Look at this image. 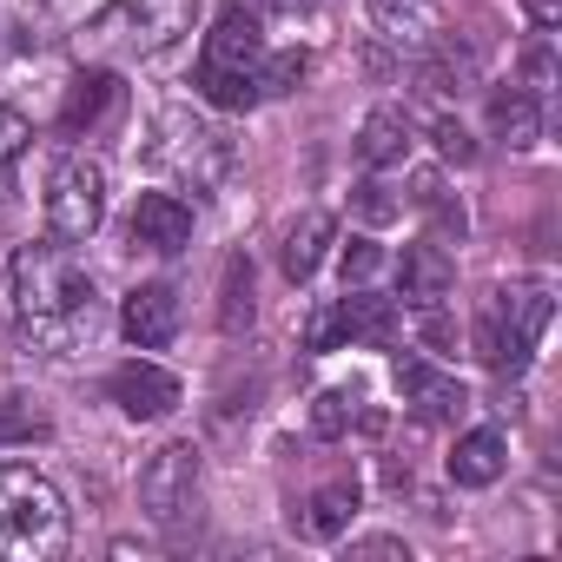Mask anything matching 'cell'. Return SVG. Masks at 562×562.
Instances as JSON below:
<instances>
[{
	"mask_svg": "<svg viewBox=\"0 0 562 562\" xmlns=\"http://www.w3.org/2000/svg\"><path fill=\"white\" fill-rule=\"evenodd\" d=\"M305 74H312V54H305V47H285V54L258 60V100H265V93H299Z\"/></svg>",
	"mask_w": 562,
	"mask_h": 562,
	"instance_id": "cb8c5ba5",
	"label": "cell"
},
{
	"mask_svg": "<svg viewBox=\"0 0 562 562\" xmlns=\"http://www.w3.org/2000/svg\"><path fill=\"white\" fill-rule=\"evenodd\" d=\"M312 430L331 443V437H345L351 430V391H318V404H312Z\"/></svg>",
	"mask_w": 562,
	"mask_h": 562,
	"instance_id": "4316f807",
	"label": "cell"
},
{
	"mask_svg": "<svg viewBox=\"0 0 562 562\" xmlns=\"http://www.w3.org/2000/svg\"><path fill=\"white\" fill-rule=\"evenodd\" d=\"M522 14H529L536 27H562V0H522Z\"/></svg>",
	"mask_w": 562,
	"mask_h": 562,
	"instance_id": "d590c367",
	"label": "cell"
},
{
	"mask_svg": "<svg viewBox=\"0 0 562 562\" xmlns=\"http://www.w3.org/2000/svg\"><path fill=\"white\" fill-rule=\"evenodd\" d=\"M271 8L285 14V21H305V27H318V21H325V0H271Z\"/></svg>",
	"mask_w": 562,
	"mask_h": 562,
	"instance_id": "836d02e7",
	"label": "cell"
},
{
	"mask_svg": "<svg viewBox=\"0 0 562 562\" xmlns=\"http://www.w3.org/2000/svg\"><path fill=\"white\" fill-rule=\"evenodd\" d=\"M34 139V126H27V113H14V106H0V166L8 159H21V146Z\"/></svg>",
	"mask_w": 562,
	"mask_h": 562,
	"instance_id": "4dcf8cb0",
	"label": "cell"
},
{
	"mask_svg": "<svg viewBox=\"0 0 562 562\" xmlns=\"http://www.w3.org/2000/svg\"><path fill=\"white\" fill-rule=\"evenodd\" d=\"M549 312H555L549 285H503V292H490V305L476 318V358L496 378H516L536 358V345L549 331Z\"/></svg>",
	"mask_w": 562,
	"mask_h": 562,
	"instance_id": "3957f363",
	"label": "cell"
},
{
	"mask_svg": "<svg viewBox=\"0 0 562 562\" xmlns=\"http://www.w3.org/2000/svg\"><path fill=\"white\" fill-rule=\"evenodd\" d=\"M113 93H120V80L106 74V67H87V74H74V87H67V106H60V133H87L106 106H113Z\"/></svg>",
	"mask_w": 562,
	"mask_h": 562,
	"instance_id": "ffe728a7",
	"label": "cell"
},
{
	"mask_svg": "<svg viewBox=\"0 0 562 562\" xmlns=\"http://www.w3.org/2000/svg\"><path fill=\"white\" fill-rule=\"evenodd\" d=\"M60 549H67V503H60V490L41 470L8 463L0 470V555L54 562Z\"/></svg>",
	"mask_w": 562,
	"mask_h": 562,
	"instance_id": "7a4b0ae2",
	"label": "cell"
},
{
	"mask_svg": "<svg viewBox=\"0 0 562 562\" xmlns=\"http://www.w3.org/2000/svg\"><path fill=\"white\" fill-rule=\"evenodd\" d=\"M338 312H345V338H358L371 351H391L397 345V305L391 299L358 292V299H338Z\"/></svg>",
	"mask_w": 562,
	"mask_h": 562,
	"instance_id": "44dd1931",
	"label": "cell"
},
{
	"mask_svg": "<svg viewBox=\"0 0 562 562\" xmlns=\"http://www.w3.org/2000/svg\"><path fill=\"white\" fill-rule=\"evenodd\" d=\"M424 345H437V351H443V345H457V331H450V318H443L437 305H424Z\"/></svg>",
	"mask_w": 562,
	"mask_h": 562,
	"instance_id": "e575fe53",
	"label": "cell"
},
{
	"mask_svg": "<svg viewBox=\"0 0 562 562\" xmlns=\"http://www.w3.org/2000/svg\"><path fill=\"white\" fill-rule=\"evenodd\" d=\"M351 516H358V476H338V483H325V490L305 503L299 529H305L312 542H331V536H345V529H351Z\"/></svg>",
	"mask_w": 562,
	"mask_h": 562,
	"instance_id": "d6986e66",
	"label": "cell"
},
{
	"mask_svg": "<svg viewBox=\"0 0 562 562\" xmlns=\"http://www.w3.org/2000/svg\"><path fill=\"white\" fill-rule=\"evenodd\" d=\"M120 325L139 351H166L172 331H179V292L172 285H133L126 305H120Z\"/></svg>",
	"mask_w": 562,
	"mask_h": 562,
	"instance_id": "30bf717a",
	"label": "cell"
},
{
	"mask_svg": "<svg viewBox=\"0 0 562 562\" xmlns=\"http://www.w3.org/2000/svg\"><path fill=\"white\" fill-rule=\"evenodd\" d=\"M199 14V0H106V8L87 21V41L100 54H120V60H146V54H166Z\"/></svg>",
	"mask_w": 562,
	"mask_h": 562,
	"instance_id": "277c9868",
	"label": "cell"
},
{
	"mask_svg": "<svg viewBox=\"0 0 562 562\" xmlns=\"http://www.w3.org/2000/svg\"><path fill=\"white\" fill-rule=\"evenodd\" d=\"M199 496V450L192 443H166L146 470H139V503L153 522H179Z\"/></svg>",
	"mask_w": 562,
	"mask_h": 562,
	"instance_id": "52a82bcc",
	"label": "cell"
},
{
	"mask_svg": "<svg viewBox=\"0 0 562 562\" xmlns=\"http://www.w3.org/2000/svg\"><path fill=\"white\" fill-rule=\"evenodd\" d=\"M338 265H345V285H364V278H371V271L384 265V251H378L371 238H351V245L338 251Z\"/></svg>",
	"mask_w": 562,
	"mask_h": 562,
	"instance_id": "f1b7e54d",
	"label": "cell"
},
{
	"mask_svg": "<svg viewBox=\"0 0 562 562\" xmlns=\"http://www.w3.org/2000/svg\"><path fill=\"white\" fill-rule=\"evenodd\" d=\"M100 218H106V166L87 153H67L47 179V232L60 245H80L100 232Z\"/></svg>",
	"mask_w": 562,
	"mask_h": 562,
	"instance_id": "8992f818",
	"label": "cell"
},
{
	"mask_svg": "<svg viewBox=\"0 0 562 562\" xmlns=\"http://www.w3.org/2000/svg\"><path fill=\"white\" fill-rule=\"evenodd\" d=\"M503 463H509L503 430H463L457 450H450V483H457V490H490V483L503 476Z\"/></svg>",
	"mask_w": 562,
	"mask_h": 562,
	"instance_id": "5bb4252c",
	"label": "cell"
},
{
	"mask_svg": "<svg viewBox=\"0 0 562 562\" xmlns=\"http://www.w3.org/2000/svg\"><path fill=\"white\" fill-rule=\"evenodd\" d=\"M397 391H404V404H411L424 424H450V417L470 404V391H463L450 371L424 364V358H404V364H397Z\"/></svg>",
	"mask_w": 562,
	"mask_h": 562,
	"instance_id": "8fae6325",
	"label": "cell"
},
{
	"mask_svg": "<svg viewBox=\"0 0 562 562\" xmlns=\"http://www.w3.org/2000/svg\"><path fill=\"white\" fill-rule=\"evenodd\" d=\"M126 238H133L139 251H179V245L192 238V205L172 199V192H146V199L133 205Z\"/></svg>",
	"mask_w": 562,
	"mask_h": 562,
	"instance_id": "7c38bea8",
	"label": "cell"
},
{
	"mask_svg": "<svg viewBox=\"0 0 562 562\" xmlns=\"http://www.w3.org/2000/svg\"><path fill=\"white\" fill-rule=\"evenodd\" d=\"M14 299H21V325L47 358H74L93 345L100 331V299L93 278L74 265V251L60 245H27L14 258Z\"/></svg>",
	"mask_w": 562,
	"mask_h": 562,
	"instance_id": "6da1fadb",
	"label": "cell"
},
{
	"mask_svg": "<svg viewBox=\"0 0 562 562\" xmlns=\"http://www.w3.org/2000/svg\"><path fill=\"white\" fill-rule=\"evenodd\" d=\"M345 345V312L338 305H318L312 325H305V351H338Z\"/></svg>",
	"mask_w": 562,
	"mask_h": 562,
	"instance_id": "83f0119b",
	"label": "cell"
},
{
	"mask_svg": "<svg viewBox=\"0 0 562 562\" xmlns=\"http://www.w3.org/2000/svg\"><path fill=\"white\" fill-rule=\"evenodd\" d=\"M34 437H47V417H34L21 397H8V404H0V450H8V443H34Z\"/></svg>",
	"mask_w": 562,
	"mask_h": 562,
	"instance_id": "484cf974",
	"label": "cell"
},
{
	"mask_svg": "<svg viewBox=\"0 0 562 562\" xmlns=\"http://www.w3.org/2000/svg\"><path fill=\"white\" fill-rule=\"evenodd\" d=\"M430 139H437V153H443L450 166H470V159H476V139L463 133V120H437V133H430Z\"/></svg>",
	"mask_w": 562,
	"mask_h": 562,
	"instance_id": "f546056e",
	"label": "cell"
},
{
	"mask_svg": "<svg viewBox=\"0 0 562 562\" xmlns=\"http://www.w3.org/2000/svg\"><path fill=\"white\" fill-rule=\"evenodd\" d=\"M218 325H225V331H245V325H251V265H245V258H232V265H225Z\"/></svg>",
	"mask_w": 562,
	"mask_h": 562,
	"instance_id": "603a6c76",
	"label": "cell"
},
{
	"mask_svg": "<svg viewBox=\"0 0 562 562\" xmlns=\"http://www.w3.org/2000/svg\"><path fill=\"white\" fill-rule=\"evenodd\" d=\"M358 212H364L371 225H384V218H397L404 205H397V199H391V192H384L378 179H364V186H358Z\"/></svg>",
	"mask_w": 562,
	"mask_h": 562,
	"instance_id": "1f68e13d",
	"label": "cell"
},
{
	"mask_svg": "<svg viewBox=\"0 0 562 562\" xmlns=\"http://www.w3.org/2000/svg\"><path fill=\"white\" fill-rule=\"evenodd\" d=\"M404 153H411V113L404 106H378L358 126V159L371 172H384V166H404Z\"/></svg>",
	"mask_w": 562,
	"mask_h": 562,
	"instance_id": "2e32d148",
	"label": "cell"
},
{
	"mask_svg": "<svg viewBox=\"0 0 562 562\" xmlns=\"http://www.w3.org/2000/svg\"><path fill=\"white\" fill-rule=\"evenodd\" d=\"M463 80H476V60H470V54L443 47L437 60H424V87H430V93H463Z\"/></svg>",
	"mask_w": 562,
	"mask_h": 562,
	"instance_id": "d4e9b609",
	"label": "cell"
},
{
	"mask_svg": "<svg viewBox=\"0 0 562 562\" xmlns=\"http://www.w3.org/2000/svg\"><path fill=\"white\" fill-rule=\"evenodd\" d=\"M371 21H378V34L397 41V47H430L437 27H443L437 0H371Z\"/></svg>",
	"mask_w": 562,
	"mask_h": 562,
	"instance_id": "9a60e30c",
	"label": "cell"
},
{
	"mask_svg": "<svg viewBox=\"0 0 562 562\" xmlns=\"http://www.w3.org/2000/svg\"><path fill=\"white\" fill-rule=\"evenodd\" d=\"M106 391H113V404H120L133 424H159V417H172V411H179V378H172V371H159V364H146V358L120 364V371L106 378Z\"/></svg>",
	"mask_w": 562,
	"mask_h": 562,
	"instance_id": "ba28073f",
	"label": "cell"
},
{
	"mask_svg": "<svg viewBox=\"0 0 562 562\" xmlns=\"http://www.w3.org/2000/svg\"><path fill=\"white\" fill-rule=\"evenodd\" d=\"M351 555H358V562H404L411 549H404L397 536H364V542H351Z\"/></svg>",
	"mask_w": 562,
	"mask_h": 562,
	"instance_id": "d6a6232c",
	"label": "cell"
},
{
	"mask_svg": "<svg viewBox=\"0 0 562 562\" xmlns=\"http://www.w3.org/2000/svg\"><path fill=\"white\" fill-rule=\"evenodd\" d=\"M199 100L218 106V113H251L258 106V74H238V67H205L199 60Z\"/></svg>",
	"mask_w": 562,
	"mask_h": 562,
	"instance_id": "7402d4cb",
	"label": "cell"
},
{
	"mask_svg": "<svg viewBox=\"0 0 562 562\" xmlns=\"http://www.w3.org/2000/svg\"><path fill=\"white\" fill-rule=\"evenodd\" d=\"M450 285H457V265H450V251L437 245V238H417V245H404V258H397V299L404 305H443L450 299Z\"/></svg>",
	"mask_w": 562,
	"mask_h": 562,
	"instance_id": "9c48e42d",
	"label": "cell"
},
{
	"mask_svg": "<svg viewBox=\"0 0 562 562\" xmlns=\"http://www.w3.org/2000/svg\"><path fill=\"white\" fill-rule=\"evenodd\" d=\"M265 60V34H258V14L245 8H225L218 27L205 34V67H238V74H258Z\"/></svg>",
	"mask_w": 562,
	"mask_h": 562,
	"instance_id": "4fadbf2b",
	"label": "cell"
},
{
	"mask_svg": "<svg viewBox=\"0 0 562 562\" xmlns=\"http://www.w3.org/2000/svg\"><path fill=\"white\" fill-rule=\"evenodd\" d=\"M159 172H172L179 186H192V192H212L225 172H232V139L212 126V120H199V113H186V106H166L159 113V126H153V153H146Z\"/></svg>",
	"mask_w": 562,
	"mask_h": 562,
	"instance_id": "5b68a950",
	"label": "cell"
},
{
	"mask_svg": "<svg viewBox=\"0 0 562 562\" xmlns=\"http://www.w3.org/2000/svg\"><path fill=\"white\" fill-rule=\"evenodd\" d=\"M490 133L509 139L516 153L536 146V139H542V106H536V93H529V87H496V93H490Z\"/></svg>",
	"mask_w": 562,
	"mask_h": 562,
	"instance_id": "e0dca14e",
	"label": "cell"
},
{
	"mask_svg": "<svg viewBox=\"0 0 562 562\" xmlns=\"http://www.w3.org/2000/svg\"><path fill=\"white\" fill-rule=\"evenodd\" d=\"M338 238V225H331V212H305L292 232H285V251H278V265H285V278L292 285H305V278L325 265V245Z\"/></svg>",
	"mask_w": 562,
	"mask_h": 562,
	"instance_id": "ac0fdd59",
	"label": "cell"
}]
</instances>
